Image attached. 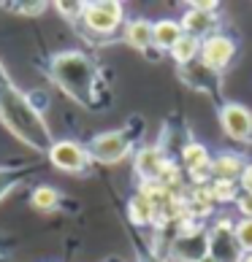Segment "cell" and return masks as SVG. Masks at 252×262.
<instances>
[{"label": "cell", "instance_id": "28", "mask_svg": "<svg viewBox=\"0 0 252 262\" xmlns=\"http://www.w3.org/2000/svg\"><path fill=\"white\" fill-rule=\"evenodd\" d=\"M198 262H220V259H217V257H211V254H209V251H206V254H203V257H201Z\"/></svg>", "mask_w": 252, "mask_h": 262}, {"label": "cell", "instance_id": "21", "mask_svg": "<svg viewBox=\"0 0 252 262\" xmlns=\"http://www.w3.org/2000/svg\"><path fill=\"white\" fill-rule=\"evenodd\" d=\"M84 6L87 3H82V0H57V3H54L57 14H60L63 19H68V22H82Z\"/></svg>", "mask_w": 252, "mask_h": 262}, {"label": "cell", "instance_id": "20", "mask_svg": "<svg viewBox=\"0 0 252 262\" xmlns=\"http://www.w3.org/2000/svg\"><path fill=\"white\" fill-rule=\"evenodd\" d=\"M234 235H236L241 254H252V219H236Z\"/></svg>", "mask_w": 252, "mask_h": 262}, {"label": "cell", "instance_id": "23", "mask_svg": "<svg viewBox=\"0 0 252 262\" xmlns=\"http://www.w3.org/2000/svg\"><path fill=\"white\" fill-rule=\"evenodd\" d=\"M11 8H16V14H25V16H38L49 8V3H46V0H35V3H11Z\"/></svg>", "mask_w": 252, "mask_h": 262}, {"label": "cell", "instance_id": "10", "mask_svg": "<svg viewBox=\"0 0 252 262\" xmlns=\"http://www.w3.org/2000/svg\"><path fill=\"white\" fill-rule=\"evenodd\" d=\"M171 157L160 146H154V143H147V146L135 149L133 154V170L135 176H139V184L144 181H160L163 170L168 168Z\"/></svg>", "mask_w": 252, "mask_h": 262}, {"label": "cell", "instance_id": "5", "mask_svg": "<svg viewBox=\"0 0 252 262\" xmlns=\"http://www.w3.org/2000/svg\"><path fill=\"white\" fill-rule=\"evenodd\" d=\"M46 160L52 162V168H57L60 173H71V176H82L92 165L87 143L73 138H54L49 151H46Z\"/></svg>", "mask_w": 252, "mask_h": 262}, {"label": "cell", "instance_id": "17", "mask_svg": "<svg viewBox=\"0 0 252 262\" xmlns=\"http://www.w3.org/2000/svg\"><path fill=\"white\" fill-rule=\"evenodd\" d=\"M171 54V60L177 62L179 68H185V65H192L196 60H201V38H196V35H182L179 41H177V46L168 52Z\"/></svg>", "mask_w": 252, "mask_h": 262}, {"label": "cell", "instance_id": "18", "mask_svg": "<svg viewBox=\"0 0 252 262\" xmlns=\"http://www.w3.org/2000/svg\"><path fill=\"white\" fill-rule=\"evenodd\" d=\"M60 200H63L60 189L52 187V184H38V187H33V192H30V206L35 211H41V213L54 211L57 206H60Z\"/></svg>", "mask_w": 252, "mask_h": 262}, {"label": "cell", "instance_id": "22", "mask_svg": "<svg viewBox=\"0 0 252 262\" xmlns=\"http://www.w3.org/2000/svg\"><path fill=\"white\" fill-rule=\"evenodd\" d=\"M22 176H25V170H19V168H0V200L22 181Z\"/></svg>", "mask_w": 252, "mask_h": 262}, {"label": "cell", "instance_id": "24", "mask_svg": "<svg viewBox=\"0 0 252 262\" xmlns=\"http://www.w3.org/2000/svg\"><path fill=\"white\" fill-rule=\"evenodd\" d=\"M236 213L239 219H252V195H247V192H241V195L236 198Z\"/></svg>", "mask_w": 252, "mask_h": 262}, {"label": "cell", "instance_id": "15", "mask_svg": "<svg viewBox=\"0 0 252 262\" xmlns=\"http://www.w3.org/2000/svg\"><path fill=\"white\" fill-rule=\"evenodd\" d=\"M128 219L135 227H154L158 225V206H154L147 195H141V192L135 189L128 200Z\"/></svg>", "mask_w": 252, "mask_h": 262}, {"label": "cell", "instance_id": "8", "mask_svg": "<svg viewBox=\"0 0 252 262\" xmlns=\"http://www.w3.org/2000/svg\"><path fill=\"white\" fill-rule=\"evenodd\" d=\"M234 227L236 219L230 216H217L209 225V254L217 257L220 262H241V257H244L236 244Z\"/></svg>", "mask_w": 252, "mask_h": 262}, {"label": "cell", "instance_id": "11", "mask_svg": "<svg viewBox=\"0 0 252 262\" xmlns=\"http://www.w3.org/2000/svg\"><path fill=\"white\" fill-rule=\"evenodd\" d=\"M220 76L222 73H215L211 68H206L201 60H196L192 65L179 68L182 84H187L190 90H196V92H203L206 98H220Z\"/></svg>", "mask_w": 252, "mask_h": 262}, {"label": "cell", "instance_id": "3", "mask_svg": "<svg viewBox=\"0 0 252 262\" xmlns=\"http://www.w3.org/2000/svg\"><path fill=\"white\" fill-rule=\"evenodd\" d=\"M125 22H128V16H125V6L120 0H90L82 14L84 33H90L95 38L117 35L125 27Z\"/></svg>", "mask_w": 252, "mask_h": 262}, {"label": "cell", "instance_id": "9", "mask_svg": "<svg viewBox=\"0 0 252 262\" xmlns=\"http://www.w3.org/2000/svg\"><path fill=\"white\" fill-rule=\"evenodd\" d=\"M239 54V41L230 33H215L201 41V62L211 68L215 73H222L225 68H230V62Z\"/></svg>", "mask_w": 252, "mask_h": 262}, {"label": "cell", "instance_id": "19", "mask_svg": "<svg viewBox=\"0 0 252 262\" xmlns=\"http://www.w3.org/2000/svg\"><path fill=\"white\" fill-rule=\"evenodd\" d=\"M209 192H211V200H215V206H228V203L234 206L236 198L241 195L239 181H220V179H211Z\"/></svg>", "mask_w": 252, "mask_h": 262}, {"label": "cell", "instance_id": "4", "mask_svg": "<svg viewBox=\"0 0 252 262\" xmlns=\"http://www.w3.org/2000/svg\"><path fill=\"white\" fill-rule=\"evenodd\" d=\"M87 151L98 165H117L135 154V141L128 130H103L87 141Z\"/></svg>", "mask_w": 252, "mask_h": 262}, {"label": "cell", "instance_id": "6", "mask_svg": "<svg viewBox=\"0 0 252 262\" xmlns=\"http://www.w3.org/2000/svg\"><path fill=\"white\" fill-rule=\"evenodd\" d=\"M217 116H220L222 133H225L230 141L249 146V143H252V111L247 108L244 103L222 100L220 108H217Z\"/></svg>", "mask_w": 252, "mask_h": 262}, {"label": "cell", "instance_id": "25", "mask_svg": "<svg viewBox=\"0 0 252 262\" xmlns=\"http://www.w3.org/2000/svg\"><path fill=\"white\" fill-rule=\"evenodd\" d=\"M239 189H241V192H247V195H252V162H247L244 173H241V179H239Z\"/></svg>", "mask_w": 252, "mask_h": 262}, {"label": "cell", "instance_id": "7", "mask_svg": "<svg viewBox=\"0 0 252 262\" xmlns=\"http://www.w3.org/2000/svg\"><path fill=\"white\" fill-rule=\"evenodd\" d=\"M182 30H185L187 35H196V38H209L220 33V3H203V0H198V3H190L187 11L182 14Z\"/></svg>", "mask_w": 252, "mask_h": 262}, {"label": "cell", "instance_id": "12", "mask_svg": "<svg viewBox=\"0 0 252 262\" xmlns=\"http://www.w3.org/2000/svg\"><path fill=\"white\" fill-rule=\"evenodd\" d=\"M122 41L135 52H152V22L147 16H130L122 27Z\"/></svg>", "mask_w": 252, "mask_h": 262}, {"label": "cell", "instance_id": "26", "mask_svg": "<svg viewBox=\"0 0 252 262\" xmlns=\"http://www.w3.org/2000/svg\"><path fill=\"white\" fill-rule=\"evenodd\" d=\"M139 262H166V259H163V254H158L154 249H149V251H144V254H139Z\"/></svg>", "mask_w": 252, "mask_h": 262}, {"label": "cell", "instance_id": "13", "mask_svg": "<svg viewBox=\"0 0 252 262\" xmlns=\"http://www.w3.org/2000/svg\"><path fill=\"white\" fill-rule=\"evenodd\" d=\"M182 35H185V30H182L179 19L163 16V19H154L152 22V46H154V52H171Z\"/></svg>", "mask_w": 252, "mask_h": 262}, {"label": "cell", "instance_id": "16", "mask_svg": "<svg viewBox=\"0 0 252 262\" xmlns=\"http://www.w3.org/2000/svg\"><path fill=\"white\" fill-rule=\"evenodd\" d=\"M179 165L185 173L203 168V165H211V151L203 146L201 141H187V143H182V149H179Z\"/></svg>", "mask_w": 252, "mask_h": 262}, {"label": "cell", "instance_id": "29", "mask_svg": "<svg viewBox=\"0 0 252 262\" xmlns=\"http://www.w3.org/2000/svg\"><path fill=\"white\" fill-rule=\"evenodd\" d=\"M241 262H252V254H244V257H241Z\"/></svg>", "mask_w": 252, "mask_h": 262}, {"label": "cell", "instance_id": "2", "mask_svg": "<svg viewBox=\"0 0 252 262\" xmlns=\"http://www.w3.org/2000/svg\"><path fill=\"white\" fill-rule=\"evenodd\" d=\"M52 84L68 95L71 100L87 108H98L101 100V73L98 65L87 52L82 49H65L49 57L46 62Z\"/></svg>", "mask_w": 252, "mask_h": 262}, {"label": "cell", "instance_id": "14", "mask_svg": "<svg viewBox=\"0 0 252 262\" xmlns=\"http://www.w3.org/2000/svg\"><path fill=\"white\" fill-rule=\"evenodd\" d=\"M247 162L236 151H217L211 154V176L220 181H239L244 173Z\"/></svg>", "mask_w": 252, "mask_h": 262}, {"label": "cell", "instance_id": "27", "mask_svg": "<svg viewBox=\"0 0 252 262\" xmlns=\"http://www.w3.org/2000/svg\"><path fill=\"white\" fill-rule=\"evenodd\" d=\"M8 84H14V81H11V76H8L3 60H0V90H3V86H8Z\"/></svg>", "mask_w": 252, "mask_h": 262}, {"label": "cell", "instance_id": "1", "mask_svg": "<svg viewBox=\"0 0 252 262\" xmlns=\"http://www.w3.org/2000/svg\"><path fill=\"white\" fill-rule=\"evenodd\" d=\"M0 124L14 135L27 149L46 154L54 141L49 122L44 119L41 108L33 103L27 92H22L16 84H8L0 90Z\"/></svg>", "mask_w": 252, "mask_h": 262}]
</instances>
